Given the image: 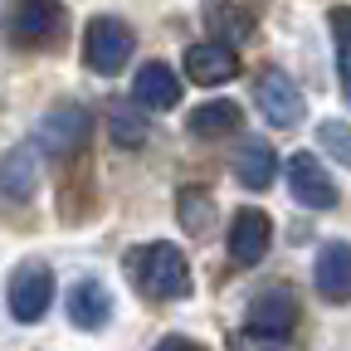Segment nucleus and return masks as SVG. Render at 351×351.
<instances>
[{
	"mask_svg": "<svg viewBox=\"0 0 351 351\" xmlns=\"http://www.w3.org/2000/svg\"><path fill=\"white\" fill-rule=\"evenodd\" d=\"M5 39L15 49H59L69 39L64 0H15L5 15Z\"/></svg>",
	"mask_w": 351,
	"mask_h": 351,
	"instance_id": "f03ea898",
	"label": "nucleus"
},
{
	"mask_svg": "<svg viewBox=\"0 0 351 351\" xmlns=\"http://www.w3.org/2000/svg\"><path fill=\"white\" fill-rule=\"evenodd\" d=\"M132 54H137V29H132L127 20H117V15H93V20L83 25V59H88V69H93V73L112 78L117 69L132 64Z\"/></svg>",
	"mask_w": 351,
	"mask_h": 351,
	"instance_id": "7ed1b4c3",
	"label": "nucleus"
},
{
	"mask_svg": "<svg viewBox=\"0 0 351 351\" xmlns=\"http://www.w3.org/2000/svg\"><path fill=\"white\" fill-rule=\"evenodd\" d=\"M108 132H112V142H117V147L137 152V147L147 142V117H142V108L117 103V108H112V117H108Z\"/></svg>",
	"mask_w": 351,
	"mask_h": 351,
	"instance_id": "aec40b11",
	"label": "nucleus"
},
{
	"mask_svg": "<svg viewBox=\"0 0 351 351\" xmlns=\"http://www.w3.org/2000/svg\"><path fill=\"white\" fill-rule=\"evenodd\" d=\"M332 44H337V83H341V98L351 103V10L346 5L332 10Z\"/></svg>",
	"mask_w": 351,
	"mask_h": 351,
	"instance_id": "6ab92c4d",
	"label": "nucleus"
},
{
	"mask_svg": "<svg viewBox=\"0 0 351 351\" xmlns=\"http://www.w3.org/2000/svg\"><path fill=\"white\" fill-rule=\"evenodd\" d=\"M39 186V161H34V147L20 142L10 147L5 156H0V200H10V205H25Z\"/></svg>",
	"mask_w": 351,
	"mask_h": 351,
	"instance_id": "4468645a",
	"label": "nucleus"
},
{
	"mask_svg": "<svg viewBox=\"0 0 351 351\" xmlns=\"http://www.w3.org/2000/svg\"><path fill=\"white\" fill-rule=\"evenodd\" d=\"M298 327V298L288 288H263L254 293V302L244 307V332L258 341H278Z\"/></svg>",
	"mask_w": 351,
	"mask_h": 351,
	"instance_id": "39448f33",
	"label": "nucleus"
},
{
	"mask_svg": "<svg viewBox=\"0 0 351 351\" xmlns=\"http://www.w3.org/2000/svg\"><path fill=\"white\" fill-rule=\"evenodd\" d=\"M254 103L263 112V122H274V127H298L307 103H302V88L283 73V69H269V73H258L254 83Z\"/></svg>",
	"mask_w": 351,
	"mask_h": 351,
	"instance_id": "423d86ee",
	"label": "nucleus"
},
{
	"mask_svg": "<svg viewBox=\"0 0 351 351\" xmlns=\"http://www.w3.org/2000/svg\"><path fill=\"white\" fill-rule=\"evenodd\" d=\"M239 122H244V108H239V103L210 98V103H200V108L191 112L186 132H191V137H230V132H239Z\"/></svg>",
	"mask_w": 351,
	"mask_h": 351,
	"instance_id": "f3484780",
	"label": "nucleus"
},
{
	"mask_svg": "<svg viewBox=\"0 0 351 351\" xmlns=\"http://www.w3.org/2000/svg\"><path fill=\"white\" fill-rule=\"evenodd\" d=\"M152 351H200V346H195L191 337H176V332H171V337H161V341H156Z\"/></svg>",
	"mask_w": 351,
	"mask_h": 351,
	"instance_id": "4be33fe9",
	"label": "nucleus"
},
{
	"mask_svg": "<svg viewBox=\"0 0 351 351\" xmlns=\"http://www.w3.org/2000/svg\"><path fill=\"white\" fill-rule=\"evenodd\" d=\"M112 317V293L103 278H78L69 288V322L78 332H103Z\"/></svg>",
	"mask_w": 351,
	"mask_h": 351,
	"instance_id": "ddd939ff",
	"label": "nucleus"
},
{
	"mask_svg": "<svg viewBox=\"0 0 351 351\" xmlns=\"http://www.w3.org/2000/svg\"><path fill=\"white\" fill-rule=\"evenodd\" d=\"M5 302H10V317L15 322H39L44 313H49V302H54V269L49 263H20V269L10 274V288H5Z\"/></svg>",
	"mask_w": 351,
	"mask_h": 351,
	"instance_id": "20e7f679",
	"label": "nucleus"
},
{
	"mask_svg": "<svg viewBox=\"0 0 351 351\" xmlns=\"http://www.w3.org/2000/svg\"><path fill=\"white\" fill-rule=\"evenodd\" d=\"M127 269H132V283H137L147 298H156V302H176V298L191 293V263L166 239H152L142 249H132Z\"/></svg>",
	"mask_w": 351,
	"mask_h": 351,
	"instance_id": "f257e3e1",
	"label": "nucleus"
},
{
	"mask_svg": "<svg viewBox=\"0 0 351 351\" xmlns=\"http://www.w3.org/2000/svg\"><path fill=\"white\" fill-rule=\"evenodd\" d=\"M258 25V0H210L205 5V29L215 34V44H244Z\"/></svg>",
	"mask_w": 351,
	"mask_h": 351,
	"instance_id": "9b49d317",
	"label": "nucleus"
},
{
	"mask_svg": "<svg viewBox=\"0 0 351 351\" xmlns=\"http://www.w3.org/2000/svg\"><path fill=\"white\" fill-rule=\"evenodd\" d=\"M269 244H274V219L263 215V210H254V205L234 210L230 234H225L230 263H239V269H254V263H258L263 254H269Z\"/></svg>",
	"mask_w": 351,
	"mask_h": 351,
	"instance_id": "0eeeda50",
	"label": "nucleus"
},
{
	"mask_svg": "<svg viewBox=\"0 0 351 351\" xmlns=\"http://www.w3.org/2000/svg\"><path fill=\"white\" fill-rule=\"evenodd\" d=\"M176 215H181V230L186 234H210V225H215V200H210V191H195V186H186L181 195H176Z\"/></svg>",
	"mask_w": 351,
	"mask_h": 351,
	"instance_id": "a211bd4d",
	"label": "nucleus"
},
{
	"mask_svg": "<svg viewBox=\"0 0 351 351\" xmlns=\"http://www.w3.org/2000/svg\"><path fill=\"white\" fill-rule=\"evenodd\" d=\"M132 103L147 108V112H171L176 103H181V73H176L171 64L152 59L137 69V78H132Z\"/></svg>",
	"mask_w": 351,
	"mask_h": 351,
	"instance_id": "9d476101",
	"label": "nucleus"
},
{
	"mask_svg": "<svg viewBox=\"0 0 351 351\" xmlns=\"http://www.w3.org/2000/svg\"><path fill=\"white\" fill-rule=\"evenodd\" d=\"M88 132H93L88 108H83V103H59L49 117L39 122V147L49 152V156H73V152L88 142Z\"/></svg>",
	"mask_w": 351,
	"mask_h": 351,
	"instance_id": "1a4fd4ad",
	"label": "nucleus"
},
{
	"mask_svg": "<svg viewBox=\"0 0 351 351\" xmlns=\"http://www.w3.org/2000/svg\"><path fill=\"white\" fill-rule=\"evenodd\" d=\"M234 176H239V186L244 191H269L274 186V176H278V156L269 142H258L249 137L239 152H234Z\"/></svg>",
	"mask_w": 351,
	"mask_h": 351,
	"instance_id": "dca6fc26",
	"label": "nucleus"
},
{
	"mask_svg": "<svg viewBox=\"0 0 351 351\" xmlns=\"http://www.w3.org/2000/svg\"><path fill=\"white\" fill-rule=\"evenodd\" d=\"M181 69H186V78H191V83L215 88V83H230V78L239 73V59H234V49H230V44L200 39V44H191V49H186Z\"/></svg>",
	"mask_w": 351,
	"mask_h": 351,
	"instance_id": "f8f14e48",
	"label": "nucleus"
},
{
	"mask_svg": "<svg viewBox=\"0 0 351 351\" xmlns=\"http://www.w3.org/2000/svg\"><path fill=\"white\" fill-rule=\"evenodd\" d=\"M288 191L302 210H332L337 205V181L327 176V166L313 152H298L288 156Z\"/></svg>",
	"mask_w": 351,
	"mask_h": 351,
	"instance_id": "6e6552de",
	"label": "nucleus"
},
{
	"mask_svg": "<svg viewBox=\"0 0 351 351\" xmlns=\"http://www.w3.org/2000/svg\"><path fill=\"white\" fill-rule=\"evenodd\" d=\"M313 278H317V293L327 302H351V244H341V239L322 244Z\"/></svg>",
	"mask_w": 351,
	"mask_h": 351,
	"instance_id": "2eb2a0df",
	"label": "nucleus"
},
{
	"mask_svg": "<svg viewBox=\"0 0 351 351\" xmlns=\"http://www.w3.org/2000/svg\"><path fill=\"white\" fill-rule=\"evenodd\" d=\"M317 147H322L332 161H341V166L351 171V122H341V117L317 122Z\"/></svg>",
	"mask_w": 351,
	"mask_h": 351,
	"instance_id": "412c9836",
	"label": "nucleus"
}]
</instances>
